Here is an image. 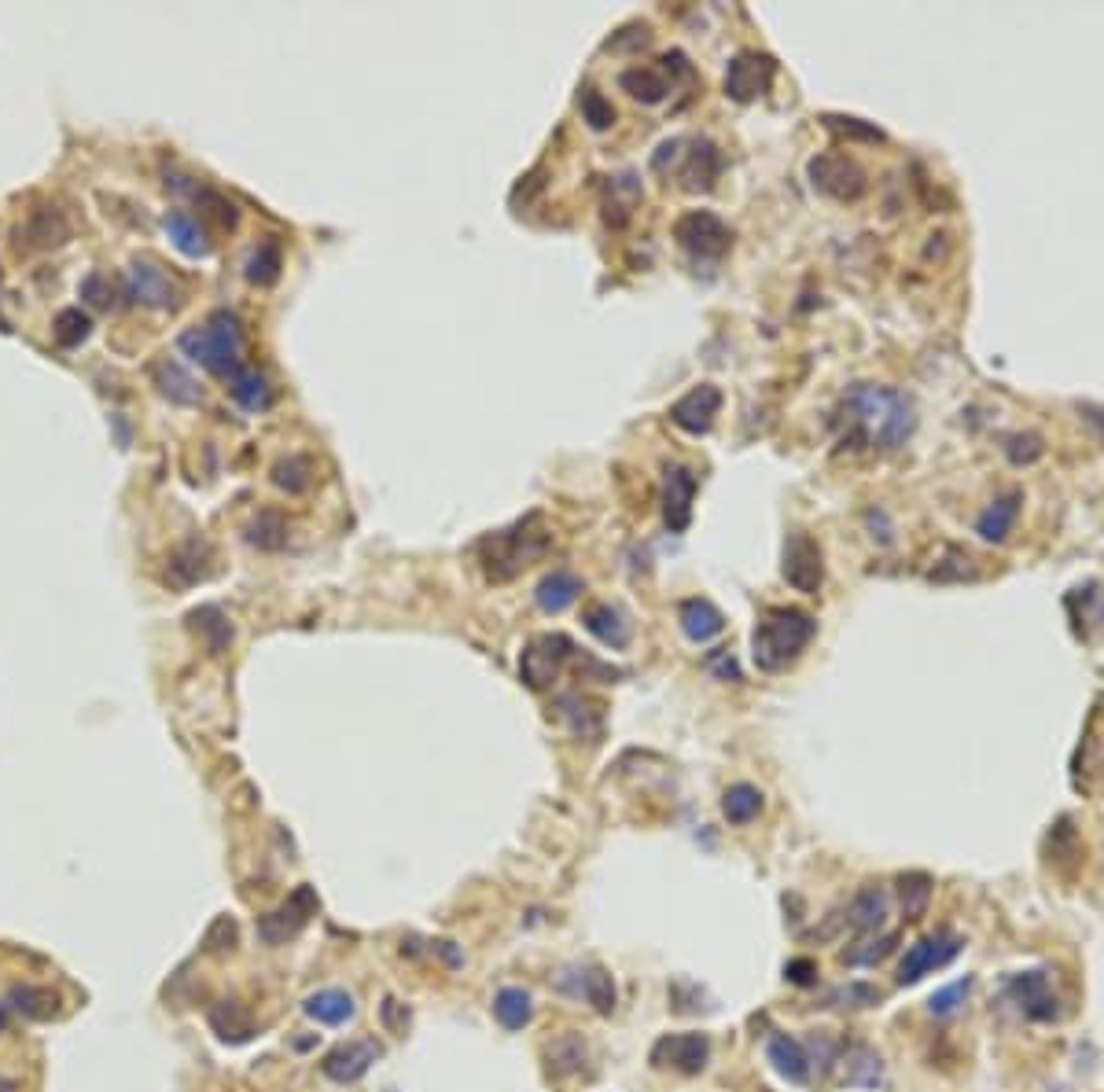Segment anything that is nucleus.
I'll list each match as a JSON object with an SVG mask.
<instances>
[{"label":"nucleus","instance_id":"39448f33","mask_svg":"<svg viewBox=\"0 0 1104 1092\" xmlns=\"http://www.w3.org/2000/svg\"><path fill=\"white\" fill-rule=\"evenodd\" d=\"M674 240L692 255V262H721L733 250V228L711 210H689L677 217Z\"/></svg>","mask_w":1104,"mask_h":1092},{"label":"nucleus","instance_id":"ddd939ff","mask_svg":"<svg viewBox=\"0 0 1104 1092\" xmlns=\"http://www.w3.org/2000/svg\"><path fill=\"white\" fill-rule=\"evenodd\" d=\"M126 291L133 302H140V306L148 309H166V313H173V309L180 306V287L173 284L170 277H166L163 269H158L155 262H129L126 269Z\"/></svg>","mask_w":1104,"mask_h":1092},{"label":"nucleus","instance_id":"a18cd8bd","mask_svg":"<svg viewBox=\"0 0 1104 1092\" xmlns=\"http://www.w3.org/2000/svg\"><path fill=\"white\" fill-rule=\"evenodd\" d=\"M825 129L836 136H843V140H865V144H880L884 140V133H880L876 126H869V122L862 118H847V114H825Z\"/></svg>","mask_w":1104,"mask_h":1092},{"label":"nucleus","instance_id":"a19ab883","mask_svg":"<svg viewBox=\"0 0 1104 1092\" xmlns=\"http://www.w3.org/2000/svg\"><path fill=\"white\" fill-rule=\"evenodd\" d=\"M203 555H207V545H203V541H189V545L180 548V552L173 555V563H170L173 585H180V589H185V585L203 582V577L211 574V570L196 567V560H203Z\"/></svg>","mask_w":1104,"mask_h":1092},{"label":"nucleus","instance_id":"cd10ccee","mask_svg":"<svg viewBox=\"0 0 1104 1092\" xmlns=\"http://www.w3.org/2000/svg\"><path fill=\"white\" fill-rule=\"evenodd\" d=\"M229 394L236 397V405H243L247 412H265L273 405V387L265 379V372L243 365L240 372L229 379Z\"/></svg>","mask_w":1104,"mask_h":1092},{"label":"nucleus","instance_id":"20e7f679","mask_svg":"<svg viewBox=\"0 0 1104 1092\" xmlns=\"http://www.w3.org/2000/svg\"><path fill=\"white\" fill-rule=\"evenodd\" d=\"M177 346L185 357H192L218 379H233L243 368V328L240 316L229 313V309H218V313L207 316V324L189 328Z\"/></svg>","mask_w":1104,"mask_h":1092},{"label":"nucleus","instance_id":"72a5a7b5","mask_svg":"<svg viewBox=\"0 0 1104 1092\" xmlns=\"http://www.w3.org/2000/svg\"><path fill=\"white\" fill-rule=\"evenodd\" d=\"M899 898H902V913L909 920H921L928 913V901H932V876L925 872H906L899 879Z\"/></svg>","mask_w":1104,"mask_h":1092},{"label":"nucleus","instance_id":"412c9836","mask_svg":"<svg viewBox=\"0 0 1104 1092\" xmlns=\"http://www.w3.org/2000/svg\"><path fill=\"white\" fill-rule=\"evenodd\" d=\"M766 1055H770V1063H774V1070L784 1077V1082L803 1085L806 1077H810L814 1063H810V1052L803 1048V1041L788 1038V1033H777V1038H770Z\"/></svg>","mask_w":1104,"mask_h":1092},{"label":"nucleus","instance_id":"9b49d317","mask_svg":"<svg viewBox=\"0 0 1104 1092\" xmlns=\"http://www.w3.org/2000/svg\"><path fill=\"white\" fill-rule=\"evenodd\" d=\"M652 1067L659 1070H677V1074H699L711 1060V1041L707 1033H667L652 1045Z\"/></svg>","mask_w":1104,"mask_h":1092},{"label":"nucleus","instance_id":"864d4df0","mask_svg":"<svg viewBox=\"0 0 1104 1092\" xmlns=\"http://www.w3.org/2000/svg\"><path fill=\"white\" fill-rule=\"evenodd\" d=\"M82 299L89 302V306H96V309H107L114 302V291H111V284L100 277V272H92V277L82 280Z\"/></svg>","mask_w":1104,"mask_h":1092},{"label":"nucleus","instance_id":"2eb2a0df","mask_svg":"<svg viewBox=\"0 0 1104 1092\" xmlns=\"http://www.w3.org/2000/svg\"><path fill=\"white\" fill-rule=\"evenodd\" d=\"M699 479L681 464L663 467V523L670 533H685L692 523V501H696Z\"/></svg>","mask_w":1104,"mask_h":1092},{"label":"nucleus","instance_id":"f3484780","mask_svg":"<svg viewBox=\"0 0 1104 1092\" xmlns=\"http://www.w3.org/2000/svg\"><path fill=\"white\" fill-rule=\"evenodd\" d=\"M721 409V390L714 383H699L685 397L670 405V423L681 427L685 434H707L714 427V416Z\"/></svg>","mask_w":1104,"mask_h":1092},{"label":"nucleus","instance_id":"5701e85b","mask_svg":"<svg viewBox=\"0 0 1104 1092\" xmlns=\"http://www.w3.org/2000/svg\"><path fill=\"white\" fill-rule=\"evenodd\" d=\"M166 236H170V243L180 250L185 258H211V240H207L203 225H199L196 217L185 214V210H170L166 214Z\"/></svg>","mask_w":1104,"mask_h":1092},{"label":"nucleus","instance_id":"aec40b11","mask_svg":"<svg viewBox=\"0 0 1104 1092\" xmlns=\"http://www.w3.org/2000/svg\"><path fill=\"white\" fill-rule=\"evenodd\" d=\"M721 151L711 140H696L689 151V162L681 166V188L685 192H711L714 180L721 177Z\"/></svg>","mask_w":1104,"mask_h":1092},{"label":"nucleus","instance_id":"1a4fd4ad","mask_svg":"<svg viewBox=\"0 0 1104 1092\" xmlns=\"http://www.w3.org/2000/svg\"><path fill=\"white\" fill-rule=\"evenodd\" d=\"M781 577L803 596H818L821 582H825V555H821V545L810 533H792L784 541Z\"/></svg>","mask_w":1104,"mask_h":1092},{"label":"nucleus","instance_id":"de8ad7c7","mask_svg":"<svg viewBox=\"0 0 1104 1092\" xmlns=\"http://www.w3.org/2000/svg\"><path fill=\"white\" fill-rule=\"evenodd\" d=\"M579 107H582V118H586L589 129H597V133H604V129L615 126V107H611L597 89H582Z\"/></svg>","mask_w":1104,"mask_h":1092},{"label":"nucleus","instance_id":"3c124183","mask_svg":"<svg viewBox=\"0 0 1104 1092\" xmlns=\"http://www.w3.org/2000/svg\"><path fill=\"white\" fill-rule=\"evenodd\" d=\"M947 555H950L947 567H935L932 574H928L932 582H961V577L976 574V570H972V560L961 552V548H947Z\"/></svg>","mask_w":1104,"mask_h":1092},{"label":"nucleus","instance_id":"bf43d9fd","mask_svg":"<svg viewBox=\"0 0 1104 1092\" xmlns=\"http://www.w3.org/2000/svg\"><path fill=\"white\" fill-rule=\"evenodd\" d=\"M4 1026H8V1011L0 1008V1033H4Z\"/></svg>","mask_w":1104,"mask_h":1092},{"label":"nucleus","instance_id":"58836bf2","mask_svg":"<svg viewBox=\"0 0 1104 1092\" xmlns=\"http://www.w3.org/2000/svg\"><path fill=\"white\" fill-rule=\"evenodd\" d=\"M280 269H284V255H280L277 243H262L247 258V280L255 287H273L280 280Z\"/></svg>","mask_w":1104,"mask_h":1092},{"label":"nucleus","instance_id":"2f4dec72","mask_svg":"<svg viewBox=\"0 0 1104 1092\" xmlns=\"http://www.w3.org/2000/svg\"><path fill=\"white\" fill-rule=\"evenodd\" d=\"M189 621H192V629L203 636L211 655H221V651L233 643V626H229V618L218 611V607H199V611L189 614Z\"/></svg>","mask_w":1104,"mask_h":1092},{"label":"nucleus","instance_id":"603ef678","mask_svg":"<svg viewBox=\"0 0 1104 1092\" xmlns=\"http://www.w3.org/2000/svg\"><path fill=\"white\" fill-rule=\"evenodd\" d=\"M840 1001H847L843 1008H865V1004H876L880 993L872 986H858V982H854V986H843V989H836V993L828 997V1004H832V1008H840Z\"/></svg>","mask_w":1104,"mask_h":1092},{"label":"nucleus","instance_id":"37998d69","mask_svg":"<svg viewBox=\"0 0 1104 1092\" xmlns=\"http://www.w3.org/2000/svg\"><path fill=\"white\" fill-rule=\"evenodd\" d=\"M273 482H277L280 489H287V494H306L309 482H313V464H309V457L280 460V464L273 467Z\"/></svg>","mask_w":1104,"mask_h":1092},{"label":"nucleus","instance_id":"79ce46f5","mask_svg":"<svg viewBox=\"0 0 1104 1092\" xmlns=\"http://www.w3.org/2000/svg\"><path fill=\"white\" fill-rule=\"evenodd\" d=\"M52 335H56V343L67 346V350H70V346H82L85 338L92 335L89 313H82L78 306L60 309V316H56V324H52Z\"/></svg>","mask_w":1104,"mask_h":1092},{"label":"nucleus","instance_id":"c756f323","mask_svg":"<svg viewBox=\"0 0 1104 1092\" xmlns=\"http://www.w3.org/2000/svg\"><path fill=\"white\" fill-rule=\"evenodd\" d=\"M8 1001L19 1015L34 1019V1023H48V1019L60 1011V997H56L48 986H16L8 993Z\"/></svg>","mask_w":1104,"mask_h":1092},{"label":"nucleus","instance_id":"f03ea898","mask_svg":"<svg viewBox=\"0 0 1104 1092\" xmlns=\"http://www.w3.org/2000/svg\"><path fill=\"white\" fill-rule=\"evenodd\" d=\"M818 633V621L799 607H770L752 633V659L762 674L792 667Z\"/></svg>","mask_w":1104,"mask_h":1092},{"label":"nucleus","instance_id":"7ed1b4c3","mask_svg":"<svg viewBox=\"0 0 1104 1092\" xmlns=\"http://www.w3.org/2000/svg\"><path fill=\"white\" fill-rule=\"evenodd\" d=\"M548 541H553V533L541 526L538 511H531V516L519 519L508 530L486 533V538L475 545V552H479L482 574H486L490 582H512L519 570L545 555Z\"/></svg>","mask_w":1104,"mask_h":1092},{"label":"nucleus","instance_id":"c9c22d12","mask_svg":"<svg viewBox=\"0 0 1104 1092\" xmlns=\"http://www.w3.org/2000/svg\"><path fill=\"white\" fill-rule=\"evenodd\" d=\"M155 383H158V390L177 405H196L199 397H203L196 383H192V375H185L177 365H170V361H163V365L155 368Z\"/></svg>","mask_w":1104,"mask_h":1092},{"label":"nucleus","instance_id":"6ab92c4d","mask_svg":"<svg viewBox=\"0 0 1104 1092\" xmlns=\"http://www.w3.org/2000/svg\"><path fill=\"white\" fill-rule=\"evenodd\" d=\"M1020 504H1023V494L1020 489H1009V494H1001L994 504H987L983 511H979L976 519V533L983 541H991V545H1001V541L1013 533L1016 526V516H1020Z\"/></svg>","mask_w":1104,"mask_h":1092},{"label":"nucleus","instance_id":"4be33fe9","mask_svg":"<svg viewBox=\"0 0 1104 1092\" xmlns=\"http://www.w3.org/2000/svg\"><path fill=\"white\" fill-rule=\"evenodd\" d=\"M619 89L630 92L633 100H641V104H663V100L670 96V89H674V78L667 74V70L659 67H626L623 74H619Z\"/></svg>","mask_w":1104,"mask_h":1092},{"label":"nucleus","instance_id":"dca6fc26","mask_svg":"<svg viewBox=\"0 0 1104 1092\" xmlns=\"http://www.w3.org/2000/svg\"><path fill=\"white\" fill-rule=\"evenodd\" d=\"M376 1060H384V1045H380L376 1038H361V1041H346V1045L331 1048V1052L324 1055L321 1070H324V1077H331V1082L353 1085L372 1070V1063Z\"/></svg>","mask_w":1104,"mask_h":1092},{"label":"nucleus","instance_id":"0eeeda50","mask_svg":"<svg viewBox=\"0 0 1104 1092\" xmlns=\"http://www.w3.org/2000/svg\"><path fill=\"white\" fill-rule=\"evenodd\" d=\"M571 655H575V643L567 640L564 633H541L534 636V640H526L523 651H519V677H523L526 689L541 692L557 681Z\"/></svg>","mask_w":1104,"mask_h":1092},{"label":"nucleus","instance_id":"a211bd4d","mask_svg":"<svg viewBox=\"0 0 1104 1092\" xmlns=\"http://www.w3.org/2000/svg\"><path fill=\"white\" fill-rule=\"evenodd\" d=\"M582 592H586V585H582L579 574H571V570H553V574L541 577L538 589H534V604L545 614H564L567 607L579 604Z\"/></svg>","mask_w":1104,"mask_h":1092},{"label":"nucleus","instance_id":"5fc2aeb1","mask_svg":"<svg viewBox=\"0 0 1104 1092\" xmlns=\"http://www.w3.org/2000/svg\"><path fill=\"white\" fill-rule=\"evenodd\" d=\"M784 979H788L792 986H814V982H818V964L806 957L788 960V964H784Z\"/></svg>","mask_w":1104,"mask_h":1092},{"label":"nucleus","instance_id":"4468645a","mask_svg":"<svg viewBox=\"0 0 1104 1092\" xmlns=\"http://www.w3.org/2000/svg\"><path fill=\"white\" fill-rule=\"evenodd\" d=\"M1009 1001L1020 1008V1015L1035 1019V1023H1053L1060 1015V1001L1049 986V975L1045 971H1020L1005 982Z\"/></svg>","mask_w":1104,"mask_h":1092},{"label":"nucleus","instance_id":"4c0bfd02","mask_svg":"<svg viewBox=\"0 0 1104 1092\" xmlns=\"http://www.w3.org/2000/svg\"><path fill=\"white\" fill-rule=\"evenodd\" d=\"M26 236H30V247L38 250H48V247H60V243H67L70 228L67 221H63L60 214H52V210H38L30 221V228H26Z\"/></svg>","mask_w":1104,"mask_h":1092},{"label":"nucleus","instance_id":"423d86ee","mask_svg":"<svg viewBox=\"0 0 1104 1092\" xmlns=\"http://www.w3.org/2000/svg\"><path fill=\"white\" fill-rule=\"evenodd\" d=\"M806 177H810L814 192L828 195L836 202H858L869 192V177L854 158L840 155V151H825L806 162Z\"/></svg>","mask_w":1104,"mask_h":1092},{"label":"nucleus","instance_id":"bb28decb","mask_svg":"<svg viewBox=\"0 0 1104 1092\" xmlns=\"http://www.w3.org/2000/svg\"><path fill=\"white\" fill-rule=\"evenodd\" d=\"M302 1011H306L313 1023L343 1026V1023H350V1019L358 1015V1004H353V997L346 993V989H317L313 997H306Z\"/></svg>","mask_w":1104,"mask_h":1092},{"label":"nucleus","instance_id":"f8f14e48","mask_svg":"<svg viewBox=\"0 0 1104 1092\" xmlns=\"http://www.w3.org/2000/svg\"><path fill=\"white\" fill-rule=\"evenodd\" d=\"M313 913H317V891L313 887H299L284 905L258 920V938H262L265 945H284L287 938H295L306 927Z\"/></svg>","mask_w":1104,"mask_h":1092},{"label":"nucleus","instance_id":"ea45409f","mask_svg":"<svg viewBox=\"0 0 1104 1092\" xmlns=\"http://www.w3.org/2000/svg\"><path fill=\"white\" fill-rule=\"evenodd\" d=\"M247 541L255 548H262V552H277V548H284V541H287L284 519H280L277 511H258V519L247 526Z\"/></svg>","mask_w":1104,"mask_h":1092},{"label":"nucleus","instance_id":"7c9ffc66","mask_svg":"<svg viewBox=\"0 0 1104 1092\" xmlns=\"http://www.w3.org/2000/svg\"><path fill=\"white\" fill-rule=\"evenodd\" d=\"M211 1026H214V1033H218L221 1041H233V1045H243V1041L255 1038V1023H251V1015L236 1001L214 1004V1008H211Z\"/></svg>","mask_w":1104,"mask_h":1092},{"label":"nucleus","instance_id":"9d476101","mask_svg":"<svg viewBox=\"0 0 1104 1092\" xmlns=\"http://www.w3.org/2000/svg\"><path fill=\"white\" fill-rule=\"evenodd\" d=\"M961 945H965L961 938L950 935V931H939V935H932V938H921V942L909 945V953L902 957L899 982H902V986H916V982L925 979V975L947 967L950 960L961 953Z\"/></svg>","mask_w":1104,"mask_h":1092},{"label":"nucleus","instance_id":"c03bdc74","mask_svg":"<svg viewBox=\"0 0 1104 1092\" xmlns=\"http://www.w3.org/2000/svg\"><path fill=\"white\" fill-rule=\"evenodd\" d=\"M548 1063H553L557 1074H575V1070H582V1063H586V1041L575 1038V1033L553 1041V1045H548Z\"/></svg>","mask_w":1104,"mask_h":1092},{"label":"nucleus","instance_id":"f704fd0d","mask_svg":"<svg viewBox=\"0 0 1104 1092\" xmlns=\"http://www.w3.org/2000/svg\"><path fill=\"white\" fill-rule=\"evenodd\" d=\"M579 989L586 993V1001L593 1004L597 1015H611L615 1011V986H611V975L604 967H586L579 975Z\"/></svg>","mask_w":1104,"mask_h":1092},{"label":"nucleus","instance_id":"393cba45","mask_svg":"<svg viewBox=\"0 0 1104 1092\" xmlns=\"http://www.w3.org/2000/svg\"><path fill=\"white\" fill-rule=\"evenodd\" d=\"M677 618H681V633L689 636L692 643L714 640V636L726 629V618H721V611L711 604V599H685Z\"/></svg>","mask_w":1104,"mask_h":1092},{"label":"nucleus","instance_id":"6e6552de","mask_svg":"<svg viewBox=\"0 0 1104 1092\" xmlns=\"http://www.w3.org/2000/svg\"><path fill=\"white\" fill-rule=\"evenodd\" d=\"M777 78V60L770 52H736L726 63V96L733 104H752V100L766 96L770 85Z\"/></svg>","mask_w":1104,"mask_h":1092},{"label":"nucleus","instance_id":"f257e3e1","mask_svg":"<svg viewBox=\"0 0 1104 1092\" xmlns=\"http://www.w3.org/2000/svg\"><path fill=\"white\" fill-rule=\"evenodd\" d=\"M832 427L840 434V450L891 453L916 427L913 397L891 387H876V383H854L836 405Z\"/></svg>","mask_w":1104,"mask_h":1092},{"label":"nucleus","instance_id":"8fccbe9b","mask_svg":"<svg viewBox=\"0 0 1104 1092\" xmlns=\"http://www.w3.org/2000/svg\"><path fill=\"white\" fill-rule=\"evenodd\" d=\"M894 942H899V938H894V935L872 938V942H865V949H850V953H843V960H847V964H854V967H872V964H880V960H884L887 953L894 949Z\"/></svg>","mask_w":1104,"mask_h":1092},{"label":"nucleus","instance_id":"49530a36","mask_svg":"<svg viewBox=\"0 0 1104 1092\" xmlns=\"http://www.w3.org/2000/svg\"><path fill=\"white\" fill-rule=\"evenodd\" d=\"M1042 453H1045L1042 434H1035V431L1009 434L1005 438V457H1009V464H1016V467L1035 464V460H1042Z\"/></svg>","mask_w":1104,"mask_h":1092},{"label":"nucleus","instance_id":"e433bc0d","mask_svg":"<svg viewBox=\"0 0 1104 1092\" xmlns=\"http://www.w3.org/2000/svg\"><path fill=\"white\" fill-rule=\"evenodd\" d=\"M843 1077H847V1085H876L884 1077V1063L872 1048L854 1045L843 1060Z\"/></svg>","mask_w":1104,"mask_h":1092},{"label":"nucleus","instance_id":"09e8293b","mask_svg":"<svg viewBox=\"0 0 1104 1092\" xmlns=\"http://www.w3.org/2000/svg\"><path fill=\"white\" fill-rule=\"evenodd\" d=\"M969 989H972V979H961V982H954V986L939 989V993L928 1001V1011L939 1019L954 1015V1011H961V1004L969 1001Z\"/></svg>","mask_w":1104,"mask_h":1092},{"label":"nucleus","instance_id":"13d9d810","mask_svg":"<svg viewBox=\"0 0 1104 1092\" xmlns=\"http://www.w3.org/2000/svg\"><path fill=\"white\" fill-rule=\"evenodd\" d=\"M1079 412H1086L1089 423H1104V409H1094V405H1079Z\"/></svg>","mask_w":1104,"mask_h":1092},{"label":"nucleus","instance_id":"6e6d98bb","mask_svg":"<svg viewBox=\"0 0 1104 1092\" xmlns=\"http://www.w3.org/2000/svg\"><path fill=\"white\" fill-rule=\"evenodd\" d=\"M707 670H714L721 681H740V667H736V659L729 655L726 648H718V651H711V655H707Z\"/></svg>","mask_w":1104,"mask_h":1092},{"label":"nucleus","instance_id":"b1692460","mask_svg":"<svg viewBox=\"0 0 1104 1092\" xmlns=\"http://www.w3.org/2000/svg\"><path fill=\"white\" fill-rule=\"evenodd\" d=\"M582 621H586V629L604 643V648L623 651L626 643H630V621H626V614L619 611V607L593 604L586 614H582Z\"/></svg>","mask_w":1104,"mask_h":1092},{"label":"nucleus","instance_id":"4d7b16f0","mask_svg":"<svg viewBox=\"0 0 1104 1092\" xmlns=\"http://www.w3.org/2000/svg\"><path fill=\"white\" fill-rule=\"evenodd\" d=\"M560 706H564V711H582V703H579V696H564V699H560ZM571 728H575V736H593V733H589V728H586V721H582V718H586V714H571Z\"/></svg>","mask_w":1104,"mask_h":1092},{"label":"nucleus","instance_id":"a878e982","mask_svg":"<svg viewBox=\"0 0 1104 1092\" xmlns=\"http://www.w3.org/2000/svg\"><path fill=\"white\" fill-rule=\"evenodd\" d=\"M887 909H891V901H887L884 887H862L847 909V923L862 935H872L887 923Z\"/></svg>","mask_w":1104,"mask_h":1092},{"label":"nucleus","instance_id":"c85d7f7f","mask_svg":"<svg viewBox=\"0 0 1104 1092\" xmlns=\"http://www.w3.org/2000/svg\"><path fill=\"white\" fill-rule=\"evenodd\" d=\"M762 806H766V799H762V791L755 784H733L721 794V816L729 824H736V828L752 824L762 813Z\"/></svg>","mask_w":1104,"mask_h":1092},{"label":"nucleus","instance_id":"473e14b6","mask_svg":"<svg viewBox=\"0 0 1104 1092\" xmlns=\"http://www.w3.org/2000/svg\"><path fill=\"white\" fill-rule=\"evenodd\" d=\"M494 1015L497 1023L504 1026V1030H523L526 1023H531L534 1015V1004H531V993L519 986H504L501 993L494 997Z\"/></svg>","mask_w":1104,"mask_h":1092}]
</instances>
